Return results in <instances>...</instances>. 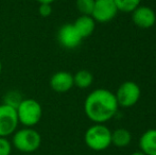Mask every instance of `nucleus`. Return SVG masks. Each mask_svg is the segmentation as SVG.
Wrapping results in <instances>:
<instances>
[{
	"label": "nucleus",
	"mask_w": 156,
	"mask_h": 155,
	"mask_svg": "<svg viewBox=\"0 0 156 155\" xmlns=\"http://www.w3.org/2000/svg\"><path fill=\"white\" fill-rule=\"evenodd\" d=\"M116 96L108 89H94L86 97L84 112L89 120L94 123H104L111 120L118 111Z\"/></svg>",
	"instance_id": "1"
},
{
	"label": "nucleus",
	"mask_w": 156,
	"mask_h": 155,
	"mask_svg": "<svg viewBox=\"0 0 156 155\" xmlns=\"http://www.w3.org/2000/svg\"><path fill=\"white\" fill-rule=\"evenodd\" d=\"M12 147L25 154H32L39 149L41 136L35 129L23 128L16 130L12 137Z\"/></svg>",
	"instance_id": "2"
},
{
	"label": "nucleus",
	"mask_w": 156,
	"mask_h": 155,
	"mask_svg": "<svg viewBox=\"0 0 156 155\" xmlns=\"http://www.w3.org/2000/svg\"><path fill=\"white\" fill-rule=\"evenodd\" d=\"M86 146L94 151H104L112 145V132L103 123H94L84 135Z\"/></svg>",
	"instance_id": "3"
},
{
	"label": "nucleus",
	"mask_w": 156,
	"mask_h": 155,
	"mask_svg": "<svg viewBox=\"0 0 156 155\" xmlns=\"http://www.w3.org/2000/svg\"><path fill=\"white\" fill-rule=\"evenodd\" d=\"M19 123L25 128L35 126L43 117V107L41 103L32 98L23 99L16 108Z\"/></svg>",
	"instance_id": "4"
},
{
	"label": "nucleus",
	"mask_w": 156,
	"mask_h": 155,
	"mask_svg": "<svg viewBox=\"0 0 156 155\" xmlns=\"http://www.w3.org/2000/svg\"><path fill=\"white\" fill-rule=\"evenodd\" d=\"M115 96L118 105L122 107H131L135 105L140 99L141 90L137 83L133 81H126L118 87V90Z\"/></svg>",
	"instance_id": "5"
},
{
	"label": "nucleus",
	"mask_w": 156,
	"mask_h": 155,
	"mask_svg": "<svg viewBox=\"0 0 156 155\" xmlns=\"http://www.w3.org/2000/svg\"><path fill=\"white\" fill-rule=\"evenodd\" d=\"M18 123L16 108L4 103L0 104V137L8 138L13 135L16 132Z\"/></svg>",
	"instance_id": "6"
},
{
	"label": "nucleus",
	"mask_w": 156,
	"mask_h": 155,
	"mask_svg": "<svg viewBox=\"0 0 156 155\" xmlns=\"http://www.w3.org/2000/svg\"><path fill=\"white\" fill-rule=\"evenodd\" d=\"M118 13L113 0H96L91 17L94 21L104 23L113 20Z\"/></svg>",
	"instance_id": "7"
},
{
	"label": "nucleus",
	"mask_w": 156,
	"mask_h": 155,
	"mask_svg": "<svg viewBox=\"0 0 156 155\" xmlns=\"http://www.w3.org/2000/svg\"><path fill=\"white\" fill-rule=\"evenodd\" d=\"M58 41L65 49H74L80 46L82 37L74 28L73 23H65L58 31Z\"/></svg>",
	"instance_id": "8"
},
{
	"label": "nucleus",
	"mask_w": 156,
	"mask_h": 155,
	"mask_svg": "<svg viewBox=\"0 0 156 155\" xmlns=\"http://www.w3.org/2000/svg\"><path fill=\"white\" fill-rule=\"evenodd\" d=\"M132 20L138 28L149 29L155 25L156 14L149 6L139 5L132 12Z\"/></svg>",
	"instance_id": "9"
},
{
	"label": "nucleus",
	"mask_w": 156,
	"mask_h": 155,
	"mask_svg": "<svg viewBox=\"0 0 156 155\" xmlns=\"http://www.w3.org/2000/svg\"><path fill=\"white\" fill-rule=\"evenodd\" d=\"M49 84L53 91L58 93H65L74 86L73 75L64 70L58 71L51 76Z\"/></svg>",
	"instance_id": "10"
},
{
	"label": "nucleus",
	"mask_w": 156,
	"mask_h": 155,
	"mask_svg": "<svg viewBox=\"0 0 156 155\" xmlns=\"http://www.w3.org/2000/svg\"><path fill=\"white\" fill-rule=\"evenodd\" d=\"M73 26L76 29V31L79 32V34L81 35V37L86 38L94 33V28H96V21L94 20V18L91 16L81 15L80 17H78L76 19V21L73 23Z\"/></svg>",
	"instance_id": "11"
},
{
	"label": "nucleus",
	"mask_w": 156,
	"mask_h": 155,
	"mask_svg": "<svg viewBox=\"0 0 156 155\" xmlns=\"http://www.w3.org/2000/svg\"><path fill=\"white\" fill-rule=\"evenodd\" d=\"M140 151L146 155H156V129L148 130L139 139Z\"/></svg>",
	"instance_id": "12"
},
{
	"label": "nucleus",
	"mask_w": 156,
	"mask_h": 155,
	"mask_svg": "<svg viewBox=\"0 0 156 155\" xmlns=\"http://www.w3.org/2000/svg\"><path fill=\"white\" fill-rule=\"evenodd\" d=\"M132 135L126 129H117L112 132V145L118 148H124L129 145Z\"/></svg>",
	"instance_id": "13"
},
{
	"label": "nucleus",
	"mask_w": 156,
	"mask_h": 155,
	"mask_svg": "<svg viewBox=\"0 0 156 155\" xmlns=\"http://www.w3.org/2000/svg\"><path fill=\"white\" fill-rule=\"evenodd\" d=\"M94 81V76L90 71L85 70H79L76 75H73V84L74 86L79 87V88H88L91 84H93Z\"/></svg>",
	"instance_id": "14"
},
{
	"label": "nucleus",
	"mask_w": 156,
	"mask_h": 155,
	"mask_svg": "<svg viewBox=\"0 0 156 155\" xmlns=\"http://www.w3.org/2000/svg\"><path fill=\"white\" fill-rule=\"evenodd\" d=\"M118 11L125 13H132L140 5L141 0H113Z\"/></svg>",
	"instance_id": "15"
},
{
	"label": "nucleus",
	"mask_w": 156,
	"mask_h": 155,
	"mask_svg": "<svg viewBox=\"0 0 156 155\" xmlns=\"http://www.w3.org/2000/svg\"><path fill=\"white\" fill-rule=\"evenodd\" d=\"M94 1L96 0H76V9L81 13V15L91 16V13H93L94 6Z\"/></svg>",
	"instance_id": "16"
},
{
	"label": "nucleus",
	"mask_w": 156,
	"mask_h": 155,
	"mask_svg": "<svg viewBox=\"0 0 156 155\" xmlns=\"http://www.w3.org/2000/svg\"><path fill=\"white\" fill-rule=\"evenodd\" d=\"M23 101V97L18 91H8L6 95L4 96L3 103L8 104V105L12 106L14 108H17V106L19 105V103Z\"/></svg>",
	"instance_id": "17"
},
{
	"label": "nucleus",
	"mask_w": 156,
	"mask_h": 155,
	"mask_svg": "<svg viewBox=\"0 0 156 155\" xmlns=\"http://www.w3.org/2000/svg\"><path fill=\"white\" fill-rule=\"evenodd\" d=\"M12 143L5 137H0V155H11Z\"/></svg>",
	"instance_id": "18"
},
{
	"label": "nucleus",
	"mask_w": 156,
	"mask_h": 155,
	"mask_svg": "<svg viewBox=\"0 0 156 155\" xmlns=\"http://www.w3.org/2000/svg\"><path fill=\"white\" fill-rule=\"evenodd\" d=\"M38 14L44 18H47L52 14V6L51 4H39L38 6Z\"/></svg>",
	"instance_id": "19"
},
{
	"label": "nucleus",
	"mask_w": 156,
	"mask_h": 155,
	"mask_svg": "<svg viewBox=\"0 0 156 155\" xmlns=\"http://www.w3.org/2000/svg\"><path fill=\"white\" fill-rule=\"evenodd\" d=\"M39 4H52L55 0H36Z\"/></svg>",
	"instance_id": "20"
},
{
	"label": "nucleus",
	"mask_w": 156,
	"mask_h": 155,
	"mask_svg": "<svg viewBox=\"0 0 156 155\" xmlns=\"http://www.w3.org/2000/svg\"><path fill=\"white\" fill-rule=\"evenodd\" d=\"M131 155H146V154L142 153L141 151H137V152H134V153H132Z\"/></svg>",
	"instance_id": "21"
},
{
	"label": "nucleus",
	"mask_w": 156,
	"mask_h": 155,
	"mask_svg": "<svg viewBox=\"0 0 156 155\" xmlns=\"http://www.w3.org/2000/svg\"><path fill=\"white\" fill-rule=\"evenodd\" d=\"M1 72H2V62L0 60V75H1Z\"/></svg>",
	"instance_id": "22"
},
{
	"label": "nucleus",
	"mask_w": 156,
	"mask_h": 155,
	"mask_svg": "<svg viewBox=\"0 0 156 155\" xmlns=\"http://www.w3.org/2000/svg\"><path fill=\"white\" fill-rule=\"evenodd\" d=\"M25 155H33V154H25Z\"/></svg>",
	"instance_id": "23"
}]
</instances>
